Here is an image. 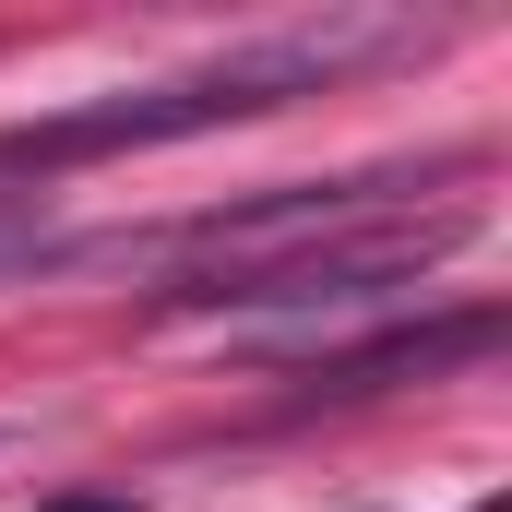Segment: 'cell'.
<instances>
[{"label":"cell","mask_w":512,"mask_h":512,"mask_svg":"<svg viewBox=\"0 0 512 512\" xmlns=\"http://www.w3.org/2000/svg\"><path fill=\"white\" fill-rule=\"evenodd\" d=\"M405 24H298V36H262L239 60H203L179 84H143V96H84L60 120H24L0 131V179H60V167H96V155H155V143H191V131H227V120H262L310 84H334L346 60L393 48Z\"/></svg>","instance_id":"cell-1"},{"label":"cell","mask_w":512,"mask_h":512,"mask_svg":"<svg viewBox=\"0 0 512 512\" xmlns=\"http://www.w3.org/2000/svg\"><path fill=\"white\" fill-rule=\"evenodd\" d=\"M477 215H429L393 239H298V251H251V262H203L167 286V310H370L393 286H417Z\"/></svg>","instance_id":"cell-2"},{"label":"cell","mask_w":512,"mask_h":512,"mask_svg":"<svg viewBox=\"0 0 512 512\" xmlns=\"http://www.w3.org/2000/svg\"><path fill=\"white\" fill-rule=\"evenodd\" d=\"M0 262H36V227H0Z\"/></svg>","instance_id":"cell-3"}]
</instances>
